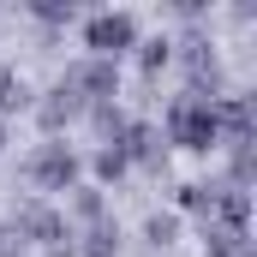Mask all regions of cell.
I'll list each match as a JSON object with an SVG mask.
<instances>
[{"mask_svg":"<svg viewBox=\"0 0 257 257\" xmlns=\"http://www.w3.org/2000/svg\"><path fill=\"white\" fill-rule=\"evenodd\" d=\"M174 227H180L174 215H150V227H144V233H150V245H168V239H174Z\"/></svg>","mask_w":257,"mask_h":257,"instance_id":"8","label":"cell"},{"mask_svg":"<svg viewBox=\"0 0 257 257\" xmlns=\"http://www.w3.org/2000/svg\"><path fill=\"white\" fill-rule=\"evenodd\" d=\"M84 108H90V102H84V96H78V90H72V84H54V90H48V102H42V108H36V114H42V126L48 132H60L66 120H72V114H84Z\"/></svg>","mask_w":257,"mask_h":257,"instance_id":"4","label":"cell"},{"mask_svg":"<svg viewBox=\"0 0 257 257\" xmlns=\"http://www.w3.org/2000/svg\"><path fill=\"white\" fill-rule=\"evenodd\" d=\"M30 180L48 186V192H66V186L78 180V156H72L66 144H42V150L30 156Z\"/></svg>","mask_w":257,"mask_h":257,"instance_id":"2","label":"cell"},{"mask_svg":"<svg viewBox=\"0 0 257 257\" xmlns=\"http://www.w3.org/2000/svg\"><path fill=\"white\" fill-rule=\"evenodd\" d=\"M0 138H6V120H0Z\"/></svg>","mask_w":257,"mask_h":257,"instance_id":"11","label":"cell"},{"mask_svg":"<svg viewBox=\"0 0 257 257\" xmlns=\"http://www.w3.org/2000/svg\"><path fill=\"white\" fill-rule=\"evenodd\" d=\"M96 174H102V180H120V174H126V156H120V144L96 156Z\"/></svg>","mask_w":257,"mask_h":257,"instance_id":"7","label":"cell"},{"mask_svg":"<svg viewBox=\"0 0 257 257\" xmlns=\"http://www.w3.org/2000/svg\"><path fill=\"white\" fill-rule=\"evenodd\" d=\"M84 36H90V54L108 60V54H120V48L132 42V18H126V12H96Z\"/></svg>","mask_w":257,"mask_h":257,"instance_id":"3","label":"cell"},{"mask_svg":"<svg viewBox=\"0 0 257 257\" xmlns=\"http://www.w3.org/2000/svg\"><path fill=\"white\" fill-rule=\"evenodd\" d=\"M114 251H120V227L114 221H96L84 233V257H114Z\"/></svg>","mask_w":257,"mask_h":257,"instance_id":"5","label":"cell"},{"mask_svg":"<svg viewBox=\"0 0 257 257\" xmlns=\"http://www.w3.org/2000/svg\"><path fill=\"white\" fill-rule=\"evenodd\" d=\"M168 60V42H144V66H150V72H156V66Z\"/></svg>","mask_w":257,"mask_h":257,"instance_id":"9","label":"cell"},{"mask_svg":"<svg viewBox=\"0 0 257 257\" xmlns=\"http://www.w3.org/2000/svg\"><path fill=\"white\" fill-rule=\"evenodd\" d=\"M12 245H18V233H12V227H6V221H0V257L12 251Z\"/></svg>","mask_w":257,"mask_h":257,"instance_id":"10","label":"cell"},{"mask_svg":"<svg viewBox=\"0 0 257 257\" xmlns=\"http://www.w3.org/2000/svg\"><path fill=\"white\" fill-rule=\"evenodd\" d=\"M168 132H174V144H186V150H209V138H215V108H209V96H186V102L168 114Z\"/></svg>","mask_w":257,"mask_h":257,"instance_id":"1","label":"cell"},{"mask_svg":"<svg viewBox=\"0 0 257 257\" xmlns=\"http://www.w3.org/2000/svg\"><path fill=\"white\" fill-rule=\"evenodd\" d=\"M72 215H78V221H90V227H96V221H102V192H90V186H84V192L72 197Z\"/></svg>","mask_w":257,"mask_h":257,"instance_id":"6","label":"cell"}]
</instances>
